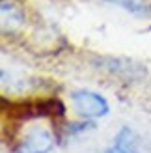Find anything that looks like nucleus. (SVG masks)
<instances>
[{
    "label": "nucleus",
    "mask_w": 151,
    "mask_h": 153,
    "mask_svg": "<svg viewBox=\"0 0 151 153\" xmlns=\"http://www.w3.org/2000/svg\"><path fill=\"white\" fill-rule=\"evenodd\" d=\"M108 2L119 6L121 10L129 11L131 15H136V17H147V15H151V4L147 0H108Z\"/></svg>",
    "instance_id": "obj_4"
},
{
    "label": "nucleus",
    "mask_w": 151,
    "mask_h": 153,
    "mask_svg": "<svg viewBox=\"0 0 151 153\" xmlns=\"http://www.w3.org/2000/svg\"><path fill=\"white\" fill-rule=\"evenodd\" d=\"M69 103L71 108L82 121H93L108 116L110 112V105L107 101V97L97 94L93 90H73L69 94Z\"/></svg>",
    "instance_id": "obj_1"
},
{
    "label": "nucleus",
    "mask_w": 151,
    "mask_h": 153,
    "mask_svg": "<svg viewBox=\"0 0 151 153\" xmlns=\"http://www.w3.org/2000/svg\"><path fill=\"white\" fill-rule=\"evenodd\" d=\"M103 153H142L140 138L134 133V129L129 125H123L118 129V133L112 136V140Z\"/></svg>",
    "instance_id": "obj_3"
},
{
    "label": "nucleus",
    "mask_w": 151,
    "mask_h": 153,
    "mask_svg": "<svg viewBox=\"0 0 151 153\" xmlns=\"http://www.w3.org/2000/svg\"><path fill=\"white\" fill-rule=\"evenodd\" d=\"M56 144V136L47 125H30L15 144V153H50Z\"/></svg>",
    "instance_id": "obj_2"
}]
</instances>
